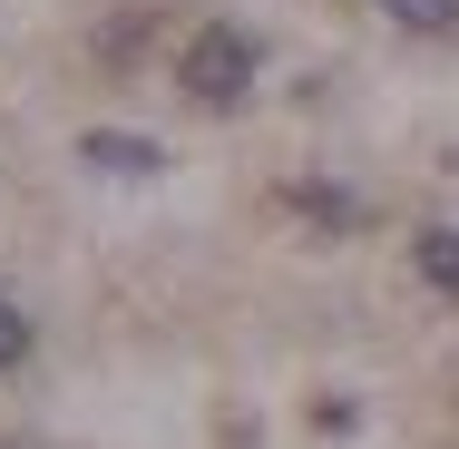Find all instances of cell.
<instances>
[{"label":"cell","mask_w":459,"mask_h":449,"mask_svg":"<svg viewBox=\"0 0 459 449\" xmlns=\"http://www.w3.org/2000/svg\"><path fill=\"white\" fill-rule=\"evenodd\" d=\"M177 89L195 98V108H235V98L255 89V39L225 30V20H205V30L186 39V59H177Z\"/></svg>","instance_id":"6da1fadb"},{"label":"cell","mask_w":459,"mask_h":449,"mask_svg":"<svg viewBox=\"0 0 459 449\" xmlns=\"http://www.w3.org/2000/svg\"><path fill=\"white\" fill-rule=\"evenodd\" d=\"M79 157H89L98 177H157L167 157H157V137H127V127H89L79 137Z\"/></svg>","instance_id":"7a4b0ae2"},{"label":"cell","mask_w":459,"mask_h":449,"mask_svg":"<svg viewBox=\"0 0 459 449\" xmlns=\"http://www.w3.org/2000/svg\"><path fill=\"white\" fill-rule=\"evenodd\" d=\"M401 30H459V0H381Z\"/></svg>","instance_id":"277c9868"},{"label":"cell","mask_w":459,"mask_h":449,"mask_svg":"<svg viewBox=\"0 0 459 449\" xmlns=\"http://www.w3.org/2000/svg\"><path fill=\"white\" fill-rule=\"evenodd\" d=\"M411 255H420V273H430L440 293H459V225H430V235H420Z\"/></svg>","instance_id":"3957f363"},{"label":"cell","mask_w":459,"mask_h":449,"mask_svg":"<svg viewBox=\"0 0 459 449\" xmlns=\"http://www.w3.org/2000/svg\"><path fill=\"white\" fill-rule=\"evenodd\" d=\"M30 361V323H20V303H0V371H20Z\"/></svg>","instance_id":"5b68a950"}]
</instances>
